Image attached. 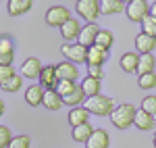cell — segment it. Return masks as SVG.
I'll list each match as a JSON object with an SVG mask.
<instances>
[{
	"instance_id": "cell-1",
	"label": "cell",
	"mask_w": 156,
	"mask_h": 148,
	"mask_svg": "<svg viewBox=\"0 0 156 148\" xmlns=\"http://www.w3.org/2000/svg\"><path fill=\"white\" fill-rule=\"evenodd\" d=\"M83 106H85V111L90 113V115H98V117H106V115L110 117V115H112V111L117 109V106H115V102H112V98L102 96V94L85 98Z\"/></svg>"
},
{
	"instance_id": "cell-2",
	"label": "cell",
	"mask_w": 156,
	"mask_h": 148,
	"mask_svg": "<svg viewBox=\"0 0 156 148\" xmlns=\"http://www.w3.org/2000/svg\"><path fill=\"white\" fill-rule=\"evenodd\" d=\"M135 113H137V109H135L133 104H129V102H125V104H119V106L112 111L110 121H112L115 127H119V129H127V127L133 125V121H135Z\"/></svg>"
},
{
	"instance_id": "cell-3",
	"label": "cell",
	"mask_w": 156,
	"mask_h": 148,
	"mask_svg": "<svg viewBox=\"0 0 156 148\" xmlns=\"http://www.w3.org/2000/svg\"><path fill=\"white\" fill-rule=\"evenodd\" d=\"M75 11L79 13V17L85 19L87 23H96L98 17H100V0H77Z\"/></svg>"
},
{
	"instance_id": "cell-4",
	"label": "cell",
	"mask_w": 156,
	"mask_h": 148,
	"mask_svg": "<svg viewBox=\"0 0 156 148\" xmlns=\"http://www.w3.org/2000/svg\"><path fill=\"white\" fill-rule=\"evenodd\" d=\"M125 15L133 23H144L146 17H150V2H146V0H131L125 6Z\"/></svg>"
},
{
	"instance_id": "cell-5",
	"label": "cell",
	"mask_w": 156,
	"mask_h": 148,
	"mask_svg": "<svg viewBox=\"0 0 156 148\" xmlns=\"http://www.w3.org/2000/svg\"><path fill=\"white\" fill-rule=\"evenodd\" d=\"M69 19H71V11L62 4H54L46 11V23L50 27H62Z\"/></svg>"
},
{
	"instance_id": "cell-6",
	"label": "cell",
	"mask_w": 156,
	"mask_h": 148,
	"mask_svg": "<svg viewBox=\"0 0 156 148\" xmlns=\"http://www.w3.org/2000/svg\"><path fill=\"white\" fill-rule=\"evenodd\" d=\"M60 52H62V56L69 63H73V65L87 61V48L81 46L79 42H77V44H62V46H60Z\"/></svg>"
},
{
	"instance_id": "cell-7",
	"label": "cell",
	"mask_w": 156,
	"mask_h": 148,
	"mask_svg": "<svg viewBox=\"0 0 156 148\" xmlns=\"http://www.w3.org/2000/svg\"><path fill=\"white\" fill-rule=\"evenodd\" d=\"M54 69H56L58 81H73V84H75V79L79 77L77 65H73V63H69V61H60L58 65H54Z\"/></svg>"
},
{
	"instance_id": "cell-8",
	"label": "cell",
	"mask_w": 156,
	"mask_h": 148,
	"mask_svg": "<svg viewBox=\"0 0 156 148\" xmlns=\"http://www.w3.org/2000/svg\"><path fill=\"white\" fill-rule=\"evenodd\" d=\"M44 65L40 59L36 56H27L21 65V77H29V79H40V73H42Z\"/></svg>"
},
{
	"instance_id": "cell-9",
	"label": "cell",
	"mask_w": 156,
	"mask_h": 148,
	"mask_svg": "<svg viewBox=\"0 0 156 148\" xmlns=\"http://www.w3.org/2000/svg\"><path fill=\"white\" fill-rule=\"evenodd\" d=\"M100 34V29H98V23H87L83 25V29H81V34H79V44L85 46V48H92V46H96V38Z\"/></svg>"
},
{
	"instance_id": "cell-10",
	"label": "cell",
	"mask_w": 156,
	"mask_h": 148,
	"mask_svg": "<svg viewBox=\"0 0 156 148\" xmlns=\"http://www.w3.org/2000/svg\"><path fill=\"white\" fill-rule=\"evenodd\" d=\"M40 86L44 90H56L58 86V77H56V69L54 65H46L40 73Z\"/></svg>"
},
{
	"instance_id": "cell-11",
	"label": "cell",
	"mask_w": 156,
	"mask_h": 148,
	"mask_svg": "<svg viewBox=\"0 0 156 148\" xmlns=\"http://www.w3.org/2000/svg\"><path fill=\"white\" fill-rule=\"evenodd\" d=\"M81 29H83V25H79V21L71 17L67 23L60 27V36H62V40H67V42H73V40H79Z\"/></svg>"
},
{
	"instance_id": "cell-12",
	"label": "cell",
	"mask_w": 156,
	"mask_h": 148,
	"mask_svg": "<svg viewBox=\"0 0 156 148\" xmlns=\"http://www.w3.org/2000/svg\"><path fill=\"white\" fill-rule=\"evenodd\" d=\"M15 61V44L9 36L0 38V65H11Z\"/></svg>"
},
{
	"instance_id": "cell-13",
	"label": "cell",
	"mask_w": 156,
	"mask_h": 148,
	"mask_svg": "<svg viewBox=\"0 0 156 148\" xmlns=\"http://www.w3.org/2000/svg\"><path fill=\"white\" fill-rule=\"evenodd\" d=\"M154 48H156V38L146 36L144 31H140L135 36V50H137V54H152Z\"/></svg>"
},
{
	"instance_id": "cell-14",
	"label": "cell",
	"mask_w": 156,
	"mask_h": 148,
	"mask_svg": "<svg viewBox=\"0 0 156 148\" xmlns=\"http://www.w3.org/2000/svg\"><path fill=\"white\" fill-rule=\"evenodd\" d=\"M44 94H46V90L40 86V84L29 86L25 90V102L29 106H40V104H44Z\"/></svg>"
},
{
	"instance_id": "cell-15",
	"label": "cell",
	"mask_w": 156,
	"mask_h": 148,
	"mask_svg": "<svg viewBox=\"0 0 156 148\" xmlns=\"http://www.w3.org/2000/svg\"><path fill=\"white\" fill-rule=\"evenodd\" d=\"M110 138L104 129H94V134L90 136V140L85 142V148H108Z\"/></svg>"
},
{
	"instance_id": "cell-16",
	"label": "cell",
	"mask_w": 156,
	"mask_h": 148,
	"mask_svg": "<svg viewBox=\"0 0 156 148\" xmlns=\"http://www.w3.org/2000/svg\"><path fill=\"white\" fill-rule=\"evenodd\" d=\"M133 125L137 127V129H142V132H150L152 127L156 125V117H152L150 113H146V111H140L135 113V121H133Z\"/></svg>"
},
{
	"instance_id": "cell-17",
	"label": "cell",
	"mask_w": 156,
	"mask_h": 148,
	"mask_svg": "<svg viewBox=\"0 0 156 148\" xmlns=\"http://www.w3.org/2000/svg\"><path fill=\"white\" fill-rule=\"evenodd\" d=\"M121 69L125 73H137V65H140V54L137 52H125L121 56Z\"/></svg>"
},
{
	"instance_id": "cell-18",
	"label": "cell",
	"mask_w": 156,
	"mask_h": 148,
	"mask_svg": "<svg viewBox=\"0 0 156 148\" xmlns=\"http://www.w3.org/2000/svg\"><path fill=\"white\" fill-rule=\"evenodd\" d=\"M31 6H34L31 0H9V4H6L11 17H19V15H23V13L31 11Z\"/></svg>"
},
{
	"instance_id": "cell-19",
	"label": "cell",
	"mask_w": 156,
	"mask_h": 148,
	"mask_svg": "<svg viewBox=\"0 0 156 148\" xmlns=\"http://www.w3.org/2000/svg\"><path fill=\"white\" fill-rule=\"evenodd\" d=\"M90 119V113L85 111V106H75L69 111V123L71 127H79V125H85Z\"/></svg>"
},
{
	"instance_id": "cell-20",
	"label": "cell",
	"mask_w": 156,
	"mask_h": 148,
	"mask_svg": "<svg viewBox=\"0 0 156 148\" xmlns=\"http://www.w3.org/2000/svg\"><path fill=\"white\" fill-rule=\"evenodd\" d=\"M106 59H108V50L98 48V46L87 48V61H85L87 65H98V67H102Z\"/></svg>"
},
{
	"instance_id": "cell-21",
	"label": "cell",
	"mask_w": 156,
	"mask_h": 148,
	"mask_svg": "<svg viewBox=\"0 0 156 148\" xmlns=\"http://www.w3.org/2000/svg\"><path fill=\"white\" fill-rule=\"evenodd\" d=\"M85 98H87V96L83 94L81 86H77L69 96H65V98H62V104H67V106H71V109H75V106H83Z\"/></svg>"
},
{
	"instance_id": "cell-22",
	"label": "cell",
	"mask_w": 156,
	"mask_h": 148,
	"mask_svg": "<svg viewBox=\"0 0 156 148\" xmlns=\"http://www.w3.org/2000/svg\"><path fill=\"white\" fill-rule=\"evenodd\" d=\"M127 4H123L121 0H100V15H117L125 11Z\"/></svg>"
},
{
	"instance_id": "cell-23",
	"label": "cell",
	"mask_w": 156,
	"mask_h": 148,
	"mask_svg": "<svg viewBox=\"0 0 156 148\" xmlns=\"http://www.w3.org/2000/svg\"><path fill=\"white\" fill-rule=\"evenodd\" d=\"M44 106H46V111H58L60 106H62V96L56 94V90H46V94H44Z\"/></svg>"
},
{
	"instance_id": "cell-24",
	"label": "cell",
	"mask_w": 156,
	"mask_h": 148,
	"mask_svg": "<svg viewBox=\"0 0 156 148\" xmlns=\"http://www.w3.org/2000/svg\"><path fill=\"white\" fill-rule=\"evenodd\" d=\"M154 67H156V59H154V54H140V65H137V75L154 73Z\"/></svg>"
},
{
	"instance_id": "cell-25",
	"label": "cell",
	"mask_w": 156,
	"mask_h": 148,
	"mask_svg": "<svg viewBox=\"0 0 156 148\" xmlns=\"http://www.w3.org/2000/svg\"><path fill=\"white\" fill-rule=\"evenodd\" d=\"M94 134V127L90 123H85V125H79V127H73V132H71V136L75 142H79V144H85L87 140H90V136Z\"/></svg>"
},
{
	"instance_id": "cell-26",
	"label": "cell",
	"mask_w": 156,
	"mask_h": 148,
	"mask_svg": "<svg viewBox=\"0 0 156 148\" xmlns=\"http://www.w3.org/2000/svg\"><path fill=\"white\" fill-rule=\"evenodd\" d=\"M81 86V90H83V94L90 98V96H98L100 94V79H94V77H85L83 81L79 84Z\"/></svg>"
},
{
	"instance_id": "cell-27",
	"label": "cell",
	"mask_w": 156,
	"mask_h": 148,
	"mask_svg": "<svg viewBox=\"0 0 156 148\" xmlns=\"http://www.w3.org/2000/svg\"><path fill=\"white\" fill-rule=\"evenodd\" d=\"M2 90H4V92H9V94H15V92H19V90H21V88H23V77H21V75H12L11 79H9V81H6V84H2Z\"/></svg>"
},
{
	"instance_id": "cell-28",
	"label": "cell",
	"mask_w": 156,
	"mask_h": 148,
	"mask_svg": "<svg viewBox=\"0 0 156 148\" xmlns=\"http://www.w3.org/2000/svg\"><path fill=\"white\" fill-rule=\"evenodd\" d=\"M112 42H115L112 34H110L108 29H100V34H98V38H96V46H98V48L108 50L110 46H112Z\"/></svg>"
},
{
	"instance_id": "cell-29",
	"label": "cell",
	"mask_w": 156,
	"mask_h": 148,
	"mask_svg": "<svg viewBox=\"0 0 156 148\" xmlns=\"http://www.w3.org/2000/svg\"><path fill=\"white\" fill-rule=\"evenodd\" d=\"M137 86L142 90H154L156 88V73H146L137 77Z\"/></svg>"
},
{
	"instance_id": "cell-30",
	"label": "cell",
	"mask_w": 156,
	"mask_h": 148,
	"mask_svg": "<svg viewBox=\"0 0 156 148\" xmlns=\"http://www.w3.org/2000/svg\"><path fill=\"white\" fill-rule=\"evenodd\" d=\"M142 27H144L142 31H144L146 36L156 38V17H152V15H150V17H146L144 23H142Z\"/></svg>"
},
{
	"instance_id": "cell-31",
	"label": "cell",
	"mask_w": 156,
	"mask_h": 148,
	"mask_svg": "<svg viewBox=\"0 0 156 148\" xmlns=\"http://www.w3.org/2000/svg\"><path fill=\"white\" fill-rule=\"evenodd\" d=\"M142 111L150 113L152 117H156V94H150L142 100Z\"/></svg>"
},
{
	"instance_id": "cell-32",
	"label": "cell",
	"mask_w": 156,
	"mask_h": 148,
	"mask_svg": "<svg viewBox=\"0 0 156 148\" xmlns=\"http://www.w3.org/2000/svg\"><path fill=\"white\" fill-rule=\"evenodd\" d=\"M31 146V140L29 136H12L9 148H29Z\"/></svg>"
},
{
	"instance_id": "cell-33",
	"label": "cell",
	"mask_w": 156,
	"mask_h": 148,
	"mask_svg": "<svg viewBox=\"0 0 156 148\" xmlns=\"http://www.w3.org/2000/svg\"><path fill=\"white\" fill-rule=\"evenodd\" d=\"M75 88H77V86H75L73 81H58V86H56V94H60V96L65 98V96L71 94Z\"/></svg>"
},
{
	"instance_id": "cell-34",
	"label": "cell",
	"mask_w": 156,
	"mask_h": 148,
	"mask_svg": "<svg viewBox=\"0 0 156 148\" xmlns=\"http://www.w3.org/2000/svg\"><path fill=\"white\" fill-rule=\"evenodd\" d=\"M11 129L6 127V125H0V148H9V144H11Z\"/></svg>"
},
{
	"instance_id": "cell-35",
	"label": "cell",
	"mask_w": 156,
	"mask_h": 148,
	"mask_svg": "<svg viewBox=\"0 0 156 148\" xmlns=\"http://www.w3.org/2000/svg\"><path fill=\"white\" fill-rule=\"evenodd\" d=\"M12 75H15V69H12L11 65H0V86L6 84Z\"/></svg>"
},
{
	"instance_id": "cell-36",
	"label": "cell",
	"mask_w": 156,
	"mask_h": 148,
	"mask_svg": "<svg viewBox=\"0 0 156 148\" xmlns=\"http://www.w3.org/2000/svg\"><path fill=\"white\" fill-rule=\"evenodd\" d=\"M87 75L94 77V79H102V77H104V71H102V67H98V65H87Z\"/></svg>"
},
{
	"instance_id": "cell-37",
	"label": "cell",
	"mask_w": 156,
	"mask_h": 148,
	"mask_svg": "<svg viewBox=\"0 0 156 148\" xmlns=\"http://www.w3.org/2000/svg\"><path fill=\"white\" fill-rule=\"evenodd\" d=\"M150 15H152V17H156V2H152V4H150Z\"/></svg>"
},
{
	"instance_id": "cell-38",
	"label": "cell",
	"mask_w": 156,
	"mask_h": 148,
	"mask_svg": "<svg viewBox=\"0 0 156 148\" xmlns=\"http://www.w3.org/2000/svg\"><path fill=\"white\" fill-rule=\"evenodd\" d=\"M2 115H4V102L0 100V117H2Z\"/></svg>"
},
{
	"instance_id": "cell-39",
	"label": "cell",
	"mask_w": 156,
	"mask_h": 148,
	"mask_svg": "<svg viewBox=\"0 0 156 148\" xmlns=\"http://www.w3.org/2000/svg\"><path fill=\"white\" fill-rule=\"evenodd\" d=\"M152 144H154V148H156V132H154V138H152Z\"/></svg>"
}]
</instances>
